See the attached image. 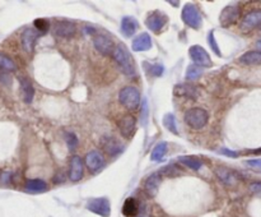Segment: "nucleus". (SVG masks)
<instances>
[{
	"instance_id": "nucleus-38",
	"label": "nucleus",
	"mask_w": 261,
	"mask_h": 217,
	"mask_svg": "<svg viewBox=\"0 0 261 217\" xmlns=\"http://www.w3.org/2000/svg\"><path fill=\"white\" fill-rule=\"evenodd\" d=\"M256 48L260 49V51H261V40H258V43H256Z\"/></svg>"
},
{
	"instance_id": "nucleus-30",
	"label": "nucleus",
	"mask_w": 261,
	"mask_h": 217,
	"mask_svg": "<svg viewBox=\"0 0 261 217\" xmlns=\"http://www.w3.org/2000/svg\"><path fill=\"white\" fill-rule=\"evenodd\" d=\"M65 138H66L68 148L70 151L76 150V146H78V138H76V135L74 134V133H66Z\"/></svg>"
},
{
	"instance_id": "nucleus-22",
	"label": "nucleus",
	"mask_w": 261,
	"mask_h": 217,
	"mask_svg": "<svg viewBox=\"0 0 261 217\" xmlns=\"http://www.w3.org/2000/svg\"><path fill=\"white\" fill-rule=\"evenodd\" d=\"M24 188L30 193H44L48 190V185L42 179H30L26 183Z\"/></svg>"
},
{
	"instance_id": "nucleus-19",
	"label": "nucleus",
	"mask_w": 261,
	"mask_h": 217,
	"mask_svg": "<svg viewBox=\"0 0 261 217\" xmlns=\"http://www.w3.org/2000/svg\"><path fill=\"white\" fill-rule=\"evenodd\" d=\"M37 39H38V32L34 29H27L22 34V46L24 51L27 53H32L34 49V44H36Z\"/></svg>"
},
{
	"instance_id": "nucleus-12",
	"label": "nucleus",
	"mask_w": 261,
	"mask_h": 217,
	"mask_svg": "<svg viewBox=\"0 0 261 217\" xmlns=\"http://www.w3.org/2000/svg\"><path fill=\"white\" fill-rule=\"evenodd\" d=\"M261 26V9H255L247 13L241 22V30L244 32H248L251 30Z\"/></svg>"
},
{
	"instance_id": "nucleus-1",
	"label": "nucleus",
	"mask_w": 261,
	"mask_h": 217,
	"mask_svg": "<svg viewBox=\"0 0 261 217\" xmlns=\"http://www.w3.org/2000/svg\"><path fill=\"white\" fill-rule=\"evenodd\" d=\"M112 58L115 60L116 64L118 65L120 71L122 72L125 76L132 77L135 76V64L134 60H132V55H130L129 51L126 50L125 45L120 44L115 48L112 53Z\"/></svg>"
},
{
	"instance_id": "nucleus-5",
	"label": "nucleus",
	"mask_w": 261,
	"mask_h": 217,
	"mask_svg": "<svg viewBox=\"0 0 261 217\" xmlns=\"http://www.w3.org/2000/svg\"><path fill=\"white\" fill-rule=\"evenodd\" d=\"M87 209L101 217H110L111 214V204H110V200L104 197L92 198L88 200Z\"/></svg>"
},
{
	"instance_id": "nucleus-14",
	"label": "nucleus",
	"mask_w": 261,
	"mask_h": 217,
	"mask_svg": "<svg viewBox=\"0 0 261 217\" xmlns=\"http://www.w3.org/2000/svg\"><path fill=\"white\" fill-rule=\"evenodd\" d=\"M214 172H216V178L222 181V183L227 184V185H233V184L236 183V181L240 179L238 172L234 171V170L232 169H228V167L226 166L216 167Z\"/></svg>"
},
{
	"instance_id": "nucleus-4",
	"label": "nucleus",
	"mask_w": 261,
	"mask_h": 217,
	"mask_svg": "<svg viewBox=\"0 0 261 217\" xmlns=\"http://www.w3.org/2000/svg\"><path fill=\"white\" fill-rule=\"evenodd\" d=\"M181 18L185 22V25H188V27L194 30H199L200 26L202 23V15H200L199 9L196 8L195 4H186L182 9V13H181Z\"/></svg>"
},
{
	"instance_id": "nucleus-28",
	"label": "nucleus",
	"mask_w": 261,
	"mask_h": 217,
	"mask_svg": "<svg viewBox=\"0 0 261 217\" xmlns=\"http://www.w3.org/2000/svg\"><path fill=\"white\" fill-rule=\"evenodd\" d=\"M202 72H204V69L202 67L190 65L188 68V71H186V79H188V81H196V79H199L202 76Z\"/></svg>"
},
{
	"instance_id": "nucleus-26",
	"label": "nucleus",
	"mask_w": 261,
	"mask_h": 217,
	"mask_svg": "<svg viewBox=\"0 0 261 217\" xmlns=\"http://www.w3.org/2000/svg\"><path fill=\"white\" fill-rule=\"evenodd\" d=\"M167 151H168V144H167V142H160V143H158L157 146L152 150V153H150V160L156 161V162L162 161V158L166 156Z\"/></svg>"
},
{
	"instance_id": "nucleus-2",
	"label": "nucleus",
	"mask_w": 261,
	"mask_h": 217,
	"mask_svg": "<svg viewBox=\"0 0 261 217\" xmlns=\"http://www.w3.org/2000/svg\"><path fill=\"white\" fill-rule=\"evenodd\" d=\"M140 92L138 91V88L132 87V86L124 87L118 93V101L129 111L136 110L140 105Z\"/></svg>"
},
{
	"instance_id": "nucleus-35",
	"label": "nucleus",
	"mask_w": 261,
	"mask_h": 217,
	"mask_svg": "<svg viewBox=\"0 0 261 217\" xmlns=\"http://www.w3.org/2000/svg\"><path fill=\"white\" fill-rule=\"evenodd\" d=\"M34 27L41 32H46L48 30V27H50V25H48V22L46 20L40 18V20L34 21Z\"/></svg>"
},
{
	"instance_id": "nucleus-13",
	"label": "nucleus",
	"mask_w": 261,
	"mask_h": 217,
	"mask_svg": "<svg viewBox=\"0 0 261 217\" xmlns=\"http://www.w3.org/2000/svg\"><path fill=\"white\" fill-rule=\"evenodd\" d=\"M76 32V25L73 22H69V21H58L54 26V35L58 37L69 39V37H73Z\"/></svg>"
},
{
	"instance_id": "nucleus-32",
	"label": "nucleus",
	"mask_w": 261,
	"mask_h": 217,
	"mask_svg": "<svg viewBox=\"0 0 261 217\" xmlns=\"http://www.w3.org/2000/svg\"><path fill=\"white\" fill-rule=\"evenodd\" d=\"M244 164H246V166L250 167V169L261 172V158H252V160H247Z\"/></svg>"
},
{
	"instance_id": "nucleus-29",
	"label": "nucleus",
	"mask_w": 261,
	"mask_h": 217,
	"mask_svg": "<svg viewBox=\"0 0 261 217\" xmlns=\"http://www.w3.org/2000/svg\"><path fill=\"white\" fill-rule=\"evenodd\" d=\"M163 124L170 132H172L174 134H178L177 132V125H176V119H174V114H166L164 118H163Z\"/></svg>"
},
{
	"instance_id": "nucleus-27",
	"label": "nucleus",
	"mask_w": 261,
	"mask_h": 217,
	"mask_svg": "<svg viewBox=\"0 0 261 217\" xmlns=\"http://www.w3.org/2000/svg\"><path fill=\"white\" fill-rule=\"evenodd\" d=\"M178 160H180L181 164L188 166V169L194 170V171H198V170H200V167L202 166V160L195 157V156H182V157H180Z\"/></svg>"
},
{
	"instance_id": "nucleus-34",
	"label": "nucleus",
	"mask_w": 261,
	"mask_h": 217,
	"mask_svg": "<svg viewBox=\"0 0 261 217\" xmlns=\"http://www.w3.org/2000/svg\"><path fill=\"white\" fill-rule=\"evenodd\" d=\"M163 72H164V68L160 64H153L149 67V73L154 77H160L163 74Z\"/></svg>"
},
{
	"instance_id": "nucleus-17",
	"label": "nucleus",
	"mask_w": 261,
	"mask_h": 217,
	"mask_svg": "<svg viewBox=\"0 0 261 217\" xmlns=\"http://www.w3.org/2000/svg\"><path fill=\"white\" fill-rule=\"evenodd\" d=\"M152 48V39L149 36V34L143 32V34L138 35L132 40V49L136 53H140V51H148Z\"/></svg>"
},
{
	"instance_id": "nucleus-3",
	"label": "nucleus",
	"mask_w": 261,
	"mask_h": 217,
	"mask_svg": "<svg viewBox=\"0 0 261 217\" xmlns=\"http://www.w3.org/2000/svg\"><path fill=\"white\" fill-rule=\"evenodd\" d=\"M209 120L206 110L202 107H192L185 113V123L192 129H202Z\"/></svg>"
},
{
	"instance_id": "nucleus-7",
	"label": "nucleus",
	"mask_w": 261,
	"mask_h": 217,
	"mask_svg": "<svg viewBox=\"0 0 261 217\" xmlns=\"http://www.w3.org/2000/svg\"><path fill=\"white\" fill-rule=\"evenodd\" d=\"M188 54H190L191 60L195 63V65L202 68H208L213 65V62H212L209 54L206 53L202 46L200 45H192L188 50Z\"/></svg>"
},
{
	"instance_id": "nucleus-6",
	"label": "nucleus",
	"mask_w": 261,
	"mask_h": 217,
	"mask_svg": "<svg viewBox=\"0 0 261 217\" xmlns=\"http://www.w3.org/2000/svg\"><path fill=\"white\" fill-rule=\"evenodd\" d=\"M167 16L160 11H154L152 13H149V16L146 20V25L149 30L154 34H160L162 30L164 29V26L167 25Z\"/></svg>"
},
{
	"instance_id": "nucleus-21",
	"label": "nucleus",
	"mask_w": 261,
	"mask_h": 217,
	"mask_svg": "<svg viewBox=\"0 0 261 217\" xmlns=\"http://www.w3.org/2000/svg\"><path fill=\"white\" fill-rule=\"evenodd\" d=\"M139 25H138V21L135 20V18L132 17H124L122 20H121V32H122V35L125 37H132V35L136 32V30H138Z\"/></svg>"
},
{
	"instance_id": "nucleus-11",
	"label": "nucleus",
	"mask_w": 261,
	"mask_h": 217,
	"mask_svg": "<svg viewBox=\"0 0 261 217\" xmlns=\"http://www.w3.org/2000/svg\"><path fill=\"white\" fill-rule=\"evenodd\" d=\"M118 127L124 138H132V134L135 133V128H136V120L134 116L128 114V115H124L122 118L118 119Z\"/></svg>"
},
{
	"instance_id": "nucleus-18",
	"label": "nucleus",
	"mask_w": 261,
	"mask_h": 217,
	"mask_svg": "<svg viewBox=\"0 0 261 217\" xmlns=\"http://www.w3.org/2000/svg\"><path fill=\"white\" fill-rule=\"evenodd\" d=\"M174 96L177 97H185V99L195 100L198 97V88L192 85H188V83H182V85H177L174 88Z\"/></svg>"
},
{
	"instance_id": "nucleus-23",
	"label": "nucleus",
	"mask_w": 261,
	"mask_h": 217,
	"mask_svg": "<svg viewBox=\"0 0 261 217\" xmlns=\"http://www.w3.org/2000/svg\"><path fill=\"white\" fill-rule=\"evenodd\" d=\"M122 213L126 217H136L139 213V203L135 198H128L124 202Z\"/></svg>"
},
{
	"instance_id": "nucleus-36",
	"label": "nucleus",
	"mask_w": 261,
	"mask_h": 217,
	"mask_svg": "<svg viewBox=\"0 0 261 217\" xmlns=\"http://www.w3.org/2000/svg\"><path fill=\"white\" fill-rule=\"evenodd\" d=\"M248 188H250L251 193L258 195V197H261V181H254V183L250 184Z\"/></svg>"
},
{
	"instance_id": "nucleus-10",
	"label": "nucleus",
	"mask_w": 261,
	"mask_h": 217,
	"mask_svg": "<svg viewBox=\"0 0 261 217\" xmlns=\"http://www.w3.org/2000/svg\"><path fill=\"white\" fill-rule=\"evenodd\" d=\"M93 45H94L96 50L101 53L102 55H104V57L111 55L115 50L114 41L106 35H96L94 39H93Z\"/></svg>"
},
{
	"instance_id": "nucleus-20",
	"label": "nucleus",
	"mask_w": 261,
	"mask_h": 217,
	"mask_svg": "<svg viewBox=\"0 0 261 217\" xmlns=\"http://www.w3.org/2000/svg\"><path fill=\"white\" fill-rule=\"evenodd\" d=\"M160 183H162V174L160 172H153L146 181V192L148 193L150 197H154L158 193V189H160Z\"/></svg>"
},
{
	"instance_id": "nucleus-31",
	"label": "nucleus",
	"mask_w": 261,
	"mask_h": 217,
	"mask_svg": "<svg viewBox=\"0 0 261 217\" xmlns=\"http://www.w3.org/2000/svg\"><path fill=\"white\" fill-rule=\"evenodd\" d=\"M0 67L3 69H6V71H14L16 69L14 63L6 57H0Z\"/></svg>"
},
{
	"instance_id": "nucleus-9",
	"label": "nucleus",
	"mask_w": 261,
	"mask_h": 217,
	"mask_svg": "<svg viewBox=\"0 0 261 217\" xmlns=\"http://www.w3.org/2000/svg\"><path fill=\"white\" fill-rule=\"evenodd\" d=\"M86 166L90 170V172H98L100 170L104 169V166L106 165V160H104V155H102L100 151H90L86 155L84 158Z\"/></svg>"
},
{
	"instance_id": "nucleus-24",
	"label": "nucleus",
	"mask_w": 261,
	"mask_h": 217,
	"mask_svg": "<svg viewBox=\"0 0 261 217\" xmlns=\"http://www.w3.org/2000/svg\"><path fill=\"white\" fill-rule=\"evenodd\" d=\"M240 63L244 65H261V51H247L240 58Z\"/></svg>"
},
{
	"instance_id": "nucleus-15",
	"label": "nucleus",
	"mask_w": 261,
	"mask_h": 217,
	"mask_svg": "<svg viewBox=\"0 0 261 217\" xmlns=\"http://www.w3.org/2000/svg\"><path fill=\"white\" fill-rule=\"evenodd\" d=\"M101 146L108 156H118L124 151V144L115 137H104L101 142Z\"/></svg>"
},
{
	"instance_id": "nucleus-37",
	"label": "nucleus",
	"mask_w": 261,
	"mask_h": 217,
	"mask_svg": "<svg viewBox=\"0 0 261 217\" xmlns=\"http://www.w3.org/2000/svg\"><path fill=\"white\" fill-rule=\"evenodd\" d=\"M219 153H222V155H226V156H230V157H237V156H238V153L234 152V151H232V150H228V148H222V150L219 151Z\"/></svg>"
},
{
	"instance_id": "nucleus-33",
	"label": "nucleus",
	"mask_w": 261,
	"mask_h": 217,
	"mask_svg": "<svg viewBox=\"0 0 261 217\" xmlns=\"http://www.w3.org/2000/svg\"><path fill=\"white\" fill-rule=\"evenodd\" d=\"M208 41H209V45H210V48L213 49L214 53H216V55H218V57H220V50H219V46H218V44H216V37H214V32L213 31L209 32Z\"/></svg>"
},
{
	"instance_id": "nucleus-39",
	"label": "nucleus",
	"mask_w": 261,
	"mask_h": 217,
	"mask_svg": "<svg viewBox=\"0 0 261 217\" xmlns=\"http://www.w3.org/2000/svg\"><path fill=\"white\" fill-rule=\"evenodd\" d=\"M252 153H255V155H260V153H261V148H258V151H252Z\"/></svg>"
},
{
	"instance_id": "nucleus-16",
	"label": "nucleus",
	"mask_w": 261,
	"mask_h": 217,
	"mask_svg": "<svg viewBox=\"0 0 261 217\" xmlns=\"http://www.w3.org/2000/svg\"><path fill=\"white\" fill-rule=\"evenodd\" d=\"M82 176H83V161L79 156H72L70 167H69V179L72 181H79Z\"/></svg>"
},
{
	"instance_id": "nucleus-8",
	"label": "nucleus",
	"mask_w": 261,
	"mask_h": 217,
	"mask_svg": "<svg viewBox=\"0 0 261 217\" xmlns=\"http://www.w3.org/2000/svg\"><path fill=\"white\" fill-rule=\"evenodd\" d=\"M240 16H241V8L238 6H227L222 12H220V17H219V22L222 25V27H230V26L234 25L238 21Z\"/></svg>"
},
{
	"instance_id": "nucleus-25",
	"label": "nucleus",
	"mask_w": 261,
	"mask_h": 217,
	"mask_svg": "<svg viewBox=\"0 0 261 217\" xmlns=\"http://www.w3.org/2000/svg\"><path fill=\"white\" fill-rule=\"evenodd\" d=\"M20 87H22L23 100H24V102L31 104L34 96V86H32V83L30 82L27 78L22 77V78H20Z\"/></svg>"
}]
</instances>
